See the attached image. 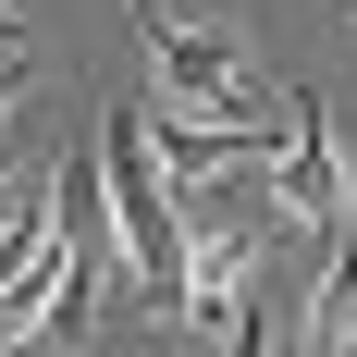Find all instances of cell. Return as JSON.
Segmentation results:
<instances>
[{
  "label": "cell",
  "mask_w": 357,
  "mask_h": 357,
  "mask_svg": "<svg viewBox=\"0 0 357 357\" xmlns=\"http://www.w3.org/2000/svg\"><path fill=\"white\" fill-rule=\"evenodd\" d=\"M99 197H111V247L136 259V284L173 308L185 296V197H173V173H160V148H148L136 99H111V123H99Z\"/></svg>",
  "instance_id": "obj_1"
},
{
  "label": "cell",
  "mask_w": 357,
  "mask_h": 357,
  "mask_svg": "<svg viewBox=\"0 0 357 357\" xmlns=\"http://www.w3.org/2000/svg\"><path fill=\"white\" fill-rule=\"evenodd\" d=\"M148 74H160V111H197V123H259V136H284L296 123V99L284 86H259L222 37H197L173 13V25H148Z\"/></svg>",
  "instance_id": "obj_2"
},
{
  "label": "cell",
  "mask_w": 357,
  "mask_h": 357,
  "mask_svg": "<svg viewBox=\"0 0 357 357\" xmlns=\"http://www.w3.org/2000/svg\"><path fill=\"white\" fill-rule=\"evenodd\" d=\"M271 197H284L296 234H345V148H333V111L321 99H296L284 160H271Z\"/></svg>",
  "instance_id": "obj_3"
},
{
  "label": "cell",
  "mask_w": 357,
  "mask_h": 357,
  "mask_svg": "<svg viewBox=\"0 0 357 357\" xmlns=\"http://www.w3.org/2000/svg\"><path fill=\"white\" fill-rule=\"evenodd\" d=\"M345 333H357V222L321 234V284H308V333H296V357H345Z\"/></svg>",
  "instance_id": "obj_4"
},
{
  "label": "cell",
  "mask_w": 357,
  "mask_h": 357,
  "mask_svg": "<svg viewBox=\"0 0 357 357\" xmlns=\"http://www.w3.org/2000/svg\"><path fill=\"white\" fill-rule=\"evenodd\" d=\"M13 50H25V13H13V0H0V62H13Z\"/></svg>",
  "instance_id": "obj_5"
}]
</instances>
